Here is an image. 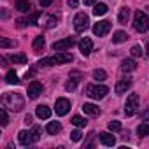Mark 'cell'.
Listing matches in <instances>:
<instances>
[{
  "label": "cell",
  "mask_w": 149,
  "mask_h": 149,
  "mask_svg": "<svg viewBox=\"0 0 149 149\" xmlns=\"http://www.w3.org/2000/svg\"><path fill=\"white\" fill-rule=\"evenodd\" d=\"M79 51H81L83 56H90V53L93 51V42H91V39L84 37V39L79 42Z\"/></svg>",
  "instance_id": "obj_10"
},
{
  "label": "cell",
  "mask_w": 149,
  "mask_h": 149,
  "mask_svg": "<svg viewBox=\"0 0 149 149\" xmlns=\"http://www.w3.org/2000/svg\"><path fill=\"white\" fill-rule=\"evenodd\" d=\"M130 86H132V79H130V77L121 79V81H118V84H116V93H118V95H123V93H126V91L130 90Z\"/></svg>",
  "instance_id": "obj_12"
},
{
  "label": "cell",
  "mask_w": 149,
  "mask_h": 149,
  "mask_svg": "<svg viewBox=\"0 0 149 149\" xmlns=\"http://www.w3.org/2000/svg\"><path fill=\"white\" fill-rule=\"evenodd\" d=\"M16 9H18L19 13H30L32 4L28 2V0H18V2H16Z\"/></svg>",
  "instance_id": "obj_20"
},
{
  "label": "cell",
  "mask_w": 149,
  "mask_h": 149,
  "mask_svg": "<svg viewBox=\"0 0 149 149\" xmlns=\"http://www.w3.org/2000/svg\"><path fill=\"white\" fill-rule=\"evenodd\" d=\"M109 130L111 132H119L121 130V123L119 121H111L109 123Z\"/></svg>",
  "instance_id": "obj_33"
},
{
  "label": "cell",
  "mask_w": 149,
  "mask_h": 149,
  "mask_svg": "<svg viewBox=\"0 0 149 149\" xmlns=\"http://www.w3.org/2000/svg\"><path fill=\"white\" fill-rule=\"evenodd\" d=\"M126 39H128V35H126V32H123V30H118V32L112 35V42H114V44L126 42Z\"/></svg>",
  "instance_id": "obj_21"
},
{
  "label": "cell",
  "mask_w": 149,
  "mask_h": 149,
  "mask_svg": "<svg viewBox=\"0 0 149 149\" xmlns=\"http://www.w3.org/2000/svg\"><path fill=\"white\" fill-rule=\"evenodd\" d=\"M81 137H83V133H81L79 130H74V132L70 133V139H72L74 142H79V140H81Z\"/></svg>",
  "instance_id": "obj_34"
},
{
  "label": "cell",
  "mask_w": 149,
  "mask_h": 149,
  "mask_svg": "<svg viewBox=\"0 0 149 149\" xmlns=\"http://www.w3.org/2000/svg\"><path fill=\"white\" fill-rule=\"evenodd\" d=\"M67 4H68L72 9H76V7L79 6V0H67Z\"/></svg>",
  "instance_id": "obj_39"
},
{
  "label": "cell",
  "mask_w": 149,
  "mask_h": 149,
  "mask_svg": "<svg viewBox=\"0 0 149 149\" xmlns=\"http://www.w3.org/2000/svg\"><path fill=\"white\" fill-rule=\"evenodd\" d=\"M107 93H109V88L104 86V84H93V86H88V88H86V95H88L90 98H93V100H100V98H104Z\"/></svg>",
  "instance_id": "obj_4"
},
{
  "label": "cell",
  "mask_w": 149,
  "mask_h": 149,
  "mask_svg": "<svg viewBox=\"0 0 149 149\" xmlns=\"http://www.w3.org/2000/svg\"><path fill=\"white\" fill-rule=\"evenodd\" d=\"M39 16H40V13H33L32 16H28V18H25V19H19V21H18V25H19V26H26V25H35V21L39 19Z\"/></svg>",
  "instance_id": "obj_17"
},
{
  "label": "cell",
  "mask_w": 149,
  "mask_h": 149,
  "mask_svg": "<svg viewBox=\"0 0 149 149\" xmlns=\"http://www.w3.org/2000/svg\"><path fill=\"white\" fill-rule=\"evenodd\" d=\"M135 68H137V63H135L132 58L123 60V63H121V70H123V72H132V70H135Z\"/></svg>",
  "instance_id": "obj_18"
},
{
  "label": "cell",
  "mask_w": 149,
  "mask_h": 149,
  "mask_svg": "<svg viewBox=\"0 0 149 149\" xmlns=\"http://www.w3.org/2000/svg\"><path fill=\"white\" fill-rule=\"evenodd\" d=\"M44 46H46V40H44V37H42V35L35 37V39H33V42H32L33 51H42V49H44Z\"/></svg>",
  "instance_id": "obj_22"
},
{
  "label": "cell",
  "mask_w": 149,
  "mask_h": 149,
  "mask_svg": "<svg viewBox=\"0 0 149 149\" xmlns=\"http://www.w3.org/2000/svg\"><path fill=\"white\" fill-rule=\"evenodd\" d=\"M14 46H16L14 40H9V39H6V37L0 39V47H2V49H6V47H14Z\"/></svg>",
  "instance_id": "obj_30"
},
{
  "label": "cell",
  "mask_w": 149,
  "mask_h": 149,
  "mask_svg": "<svg viewBox=\"0 0 149 149\" xmlns=\"http://www.w3.org/2000/svg\"><path fill=\"white\" fill-rule=\"evenodd\" d=\"M133 28H135L137 32H140V33L149 28V18L146 16V13L137 11V13L133 14Z\"/></svg>",
  "instance_id": "obj_3"
},
{
  "label": "cell",
  "mask_w": 149,
  "mask_h": 149,
  "mask_svg": "<svg viewBox=\"0 0 149 149\" xmlns=\"http://www.w3.org/2000/svg\"><path fill=\"white\" fill-rule=\"evenodd\" d=\"M7 123H9V118H7L6 109L2 107V109H0V125H2V126H7Z\"/></svg>",
  "instance_id": "obj_31"
},
{
  "label": "cell",
  "mask_w": 149,
  "mask_h": 149,
  "mask_svg": "<svg viewBox=\"0 0 149 149\" xmlns=\"http://www.w3.org/2000/svg\"><path fill=\"white\" fill-rule=\"evenodd\" d=\"M83 2H84V6H95L97 0H83Z\"/></svg>",
  "instance_id": "obj_41"
},
{
  "label": "cell",
  "mask_w": 149,
  "mask_h": 149,
  "mask_svg": "<svg viewBox=\"0 0 149 149\" xmlns=\"http://www.w3.org/2000/svg\"><path fill=\"white\" fill-rule=\"evenodd\" d=\"M77 81H79V79H72V81H68V83L65 84V90H67V91H74V90H76V86H77Z\"/></svg>",
  "instance_id": "obj_32"
},
{
  "label": "cell",
  "mask_w": 149,
  "mask_h": 149,
  "mask_svg": "<svg viewBox=\"0 0 149 149\" xmlns=\"http://www.w3.org/2000/svg\"><path fill=\"white\" fill-rule=\"evenodd\" d=\"M35 114H37L39 119H49L51 118V109L47 105H39L37 111H35Z\"/></svg>",
  "instance_id": "obj_16"
},
{
  "label": "cell",
  "mask_w": 149,
  "mask_h": 149,
  "mask_svg": "<svg viewBox=\"0 0 149 149\" xmlns=\"http://www.w3.org/2000/svg\"><path fill=\"white\" fill-rule=\"evenodd\" d=\"M128 18H130V9H128V7H123L121 13H119V16H118V21H119L121 25H126Z\"/></svg>",
  "instance_id": "obj_24"
},
{
  "label": "cell",
  "mask_w": 149,
  "mask_h": 149,
  "mask_svg": "<svg viewBox=\"0 0 149 149\" xmlns=\"http://www.w3.org/2000/svg\"><path fill=\"white\" fill-rule=\"evenodd\" d=\"M32 135H33V142H37L40 139V128L39 126H33L32 128Z\"/></svg>",
  "instance_id": "obj_35"
},
{
  "label": "cell",
  "mask_w": 149,
  "mask_h": 149,
  "mask_svg": "<svg viewBox=\"0 0 149 149\" xmlns=\"http://www.w3.org/2000/svg\"><path fill=\"white\" fill-rule=\"evenodd\" d=\"M25 123H26V125H30V123H32V116H30V114L25 118Z\"/></svg>",
  "instance_id": "obj_42"
},
{
  "label": "cell",
  "mask_w": 149,
  "mask_h": 149,
  "mask_svg": "<svg viewBox=\"0 0 149 149\" xmlns=\"http://www.w3.org/2000/svg\"><path fill=\"white\" fill-rule=\"evenodd\" d=\"M137 111H139V95H137V93H132V95L126 98L125 114H126V116H133Z\"/></svg>",
  "instance_id": "obj_5"
},
{
  "label": "cell",
  "mask_w": 149,
  "mask_h": 149,
  "mask_svg": "<svg viewBox=\"0 0 149 149\" xmlns=\"http://www.w3.org/2000/svg\"><path fill=\"white\" fill-rule=\"evenodd\" d=\"M93 139H95V133L91 132V133L88 135V142H84V147H91V146H93Z\"/></svg>",
  "instance_id": "obj_38"
},
{
  "label": "cell",
  "mask_w": 149,
  "mask_h": 149,
  "mask_svg": "<svg viewBox=\"0 0 149 149\" xmlns=\"http://www.w3.org/2000/svg\"><path fill=\"white\" fill-rule=\"evenodd\" d=\"M18 140H19L21 146H30V144L33 142V135H32V132L21 130V132L18 133Z\"/></svg>",
  "instance_id": "obj_13"
},
{
  "label": "cell",
  "mask_w": 149,
  "mask_h": 149,
  "mask_svg": "<svg viewBox=\"0 0 149 149\" xmlns=\"http://www.w3.org/2000/svg\"><path fill=\"white\" fill-rule=\"evenodd\" d=\"M54 25H56V18H54V16H49L47 21H46V26H47V28H53Z\"/></svg>",
  "instance_id": "obj_37"
},
{
  "label": "cell",
  "mask_w": 149,
  "mask_h": 149,
  "mask_svg": "<svg viewBox=\"0 0 149 149\" xmlns=\"http://www.w3.org/2000/svg\"><path fill=\"white\" fill-rule=\"evenodd\" d=\"M42 90H44V88H42V84H40V83H37V81L30 83V84H28V98H32V100H33V98H37V97L42 93Z\"/></svg>",
  "instance_id": "obj_11"
},
{
  "label": "cell",
  "mask_w": 149,
  "mask_h": 149,
  "mask_svg": "<svg viewBox=\"0 0 149 149\" xmlns=\"http://www.w3.org/2000/svg\"><path fill=\"white\" fill-rule=\"evenodd\" d=\"M86 123H88V121H86L83 116H74V118H72V125H74V126H77V128L86 126Z\"/></svg>",
  "instance_id": "obj_27"
},
{
  "label": "cell",
  "mask_w": 149,
  "mask_h": 149,
  "mask_svg": "<svg viewBox=\"0 0 149 149\" xmlns=\"http://www.w3.org/2000/svg\"><path fill=\"white\" fill-rule=\"evenodd\" d=\"M105 13H107V6L105 4H95V9H93L95 16H104Z\"/></svg>",
  "instance_id": "obj_28"
},
{
  "label": "cell",
  "mask_w": 149,
  "mask_h": 149,
  "mask_svg": "<svg viewBox=\"0 0 149 149\" xmlns=\"http://www.w3.org/2000/svg\"><path fill=\"white\" fill-rule=\"evenodd\" d=\"M74 44H76V39H74V37H67V39L56 40V42L53 44V49H54V51H65V49L72 47Z\"/></svg>",
  "instance_id": "obj_8"
},
{
  "label": "cell",
  "mask_w": 149,
  "mask_h": 149,
  "mask_svg": "<svg viewBox=\"0 0 149 149\" xmlns=\"http://www.w3.org/2000/svg\"><path fill=\"white\" fill-rule=\"evenodd\" d=\"M2 107L9 109L13 112H19L25 107V98L19 93H6L4 98H2Z\"/></svg>",
  "instance_id": "obj_1"
},
{
  "label": "cell",
  "mask_w": 149,
  "mask_h": 149,
  "mask_svg": "<svg viewBox=\"0 0 149 149\" xmlns=\"http://www.w3.org/2000/svg\"><path fill=\"white\" fill-rule=\"evenodd\" d=\"M46 132H47V133H51V135H56V133H60V132H61V125H60L58 121H51V123H47Z\"/></svg>",
  "instance_id": "obj_19"
},
{
  "label": "cell",
  "mask_w": 149,
  "mask_h": 149,
  "mask_svg": "<svg viewBox=\"0 0 149 149\" xmlns=\"http://www.w3.org/2000/svg\"><path fill=\"white\" fill-rule=\"evenodd\" d=\"M146 54H147V58H149V42H147V46H146Z\"/></svg>",
  "instance_id": "obj_43"
},
{
  "label": "cell",
  "mask_w": 149,
  "mask_h": 149,
  "mask_svg": "<svg viewBox=\"0 0 149 149\" xmlns=\"http://www.w3.org/2000/svg\"><path fill=\"white\" fill-rule=\"evenodd\" d=\"M9 60H11L13 63H21V65L28 61L26 54H23V53H14V54H11V56H9Z\"/></svg>",
  "instance_id": "obj_23"
},
{
  "label": "cell",
  "mask_w": 149,
  "mask_h": 149,
  "mask_svg": "<svg viewBox=\"0 0 149 149\" xmlns=\"http://www.w3.org/2000/svg\"><path fill=\"white\" fill-rule=\"evenodd\" d=\"M137 135L139 137H146V135H149V125H139V128H137Z\"/></svg>",
  "instance_id": "obj_29"
},
{
  "label": "cell",
  "mask_w": 149,
  "mask_h": 149,
  "mask_svg": "<svg viewBox=\"0 0 149 149\" xmlns=\"http://www.w3.org/2000/svg\"><path fill=\"white\" fill-rule=\"evenodd\" d=\"M130 53H132V56H140L142 54V49H140V46H133L130 49Z\"/></svg>",
  "instance_id": "obj_36"
},
{
  "label": "cell",
  "mask_w": 149,
  "mask_h": 149,
  "mask_svg": "<svg viewBox=\"0 0 149 149\" xmlns=\"http://www.w3.org/2000/svg\"><path fill=\"white\" fill-rule=\"evenodd\" d=\"M90 25V18L84 14V13H79L76 18H74V28H76V32H84Z\"/></svg>",
  "instance_id": "obj_6"
},
{
  "label": "cell",
  "mask_w": 149,
  "mask_h": 149,
  "mask_svg": "<svg viewBox=\"0 0 149 149\" xmlns=\"http://www.w3.org/2000/svg\"><path fill=\"white\" fill-rule=\"evenodd\" d=\"M54 109H56V114H58V116H65V114L70 111V100H67V98H58Z\"/></svg>",
  "instance_id": "obj_9"
},
{
  "label": "cell",
  "mask_w": 149,
  "mask_h": 149,
  "mask_svg": "<svg viewBox=\"0 0 149 149\" xmlns=\"http://www.w3.org/2000/svg\"><path fill=\"white\" fill-rule=\"evenodd\" d=\"M100 142H102L104 146L112 147V146L116 144V137H114L112 133H109V132H102V133H100Z\"/></svg>",
  "instance_id": "obj_14"
},
{
  "label": "cell",
  "mask_w": 149,
  "mask_h": 149,
  "mask_svg": "<svg viewBox=\"0 0 149 149\" xmlns=\"http://www.w3.org/2000/svg\"><path fill=\"white\" fill-rule=\"evenodd\" d=\"M54 0H40V7H49Z\"/></svg>",
  "instance_id": "obj_40"
},
{
  "label": "cell",
  "mask_w": 149,
  "mask_h": 149,
  "mask_svg": "<svg viewBox=\"0 0 149 149\" xmlns=\"http://www.w3.org/2000/svg\"><path fill=\"white\" fill-rule=\"evenodd\" d=\"M74 60V56L70 53H65V51H58L54 56H49V58H42L39 61V65L42 67H51V65H60V63H70Z\"/></svg>",
  "instance_id": "obj_2"
},
{
  "label": "cell",
  "mask_w": 149,
  "mask_h": 149,
  "mask_svg": "<svg viewBox=\"0 0 149 149\" xmlns=\"http://www.w3.org/2000/svg\"><path fill=\"white\" fill-rule=\"evenodd\" d=\"M111 28H112V25H111V21H98V23H95V26H93V33L97 35V37H104V35H107L109 32H111Z\"/></svg>",
  "instance_id": "obj_7"
},
{
  "label": "cell",
  "mask_w": 149,
  "mask_h": 149,
  "mask_svg": "<svg viewBox=\"0 0 149 149\" xmlns=\"http://www.w3.org/2000/svg\"><path fill=\"white\" fill-rule=\"evenodd\" d=\"M93 79H97L98 83L105 81V79H107V74H105V70H102V68H97V70H93Z\"/></svg>",
  "instance_id": "obj_25"
},
{
  "label": "cell",
  "mask_w": 149,
  "mask_h": 149,
  "mask_svg": "<svg viewBox=\"0 0 149 149\" xmlns=\"http://www.w3.org/2000/svg\"><path fill=\"white\" fill-rule=\"evenodd\" d=\"M83 111H84V114H88V116H91V118L100 116V109H98L95 104H84V105H83Z\"/></svg>",
  "instance_id": "obj_15"
},
{
  "label": "cell",
  "mask_w": 149,
  "mask_h": 149,
  "mask_svg": "<svg viewBox=\"0 0 149 149\" xmlns=\"http://www.w3.org/2000/svg\"><path fill=\"white\" fill-rule=\"evenodd\" d=\"M6 81H7V84H18V83H19V79H18V74H16L14 70L7 72V76H6Z\"/></svg>",
  "instance_id": "obj_26"
}]
</instances>
